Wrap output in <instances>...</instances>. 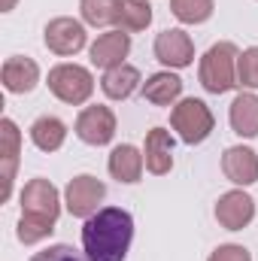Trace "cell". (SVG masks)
I'll use <instances>...</instances> for the list:
<instances>
[{
    "label": "cell",
    "mask_w": 258,
    "mask_h": 261,
    "mask_svg": "<svg viewBox=\"0 0 258 261\" xmlns=\"http://www.w3.org/2000/svg\"><path fill=\"white\" fill-rule=\"evenodd\" d=\"M134 240V216L122 206H100L82 225V249L88 261H125Z\"/></svg>",
    "instance_id": "1"
},
{
    "label": "cell",
    "mask_w": 258,
    "mask_h": 261,
    "mask_svg": "<svg viewBox=\"0 0 258 261\" xmlns=\"http://www.w3.org/2000/svg\"><path fill=\"white\" fill-rule=\"evenodd\" d=\"M18 200H21V219H18V228H15L18 240L24 246L46 240L55 231V222L61 216V195H58V189L49 179L37 176V179L24 182Z\"/></svg>",
    "instance_id": "2"
},
{
    "label": "cell",
    "mask_w": 258,
    "mask_h": 261,
    "mask_svg": "<svg viewBox=\"0 0 258 261\" xmlns=\"http://www.w3.org/2000/svg\"><path fill=\"white\" fill-rule=\"evenodd\" d=\"M237 58H240V49L228 40L210 46L200 58L197 67V76H200V85L210 91V94H225L237 85Z\"/></svg>",
    "instance_id": "3"
},
{
    "label": "cell",
    "mask_w": 258,
    "mask_h": 261,
    "mask_svg": "<svg viewBox=\"0 0 258 261\" xmlns=\"http://www.w3.org/2000/svg\"><path fill=\"white\" fill-rule=\"evenodd\" d=\"M170 128L179 134L183 143L197 146V143H203V140L213 134L216 119H213V113H210V107H207L203 100H197V97H183V100L170 110Z\"/></svg>",
    "instance_id": "4"
},
{
    "label": "cell",
    "mask_w": 258,
    "mask_h": 261,
    "mask_svg": "<svg viewBox=\"0 0 258 261\" xmlns=\"http://www.w3.org/2000/svg\"><path fill=\"white\" fill-rule=\"evenodd\" d=\"M49 91L61 103L79 107L94 94V76H91V70L79 64H58L49 70Z\"/></svg>",
    "instance_id": "5"
},
{
    "label": "cell",
    "mask_w": 258,
    "mask_h": 261,
    "mask_svg": "<svg viewBox=\"0 0 258 261\" xmlns=\"http://www.w3.org/2000/svg\"><path fill=\"white\" fill-rule=\"evenodd\" d=\"M107 197V186L91 176V173H82V176H73L64 189V203L67 213L76 216V219H88L100 210V200Z\"/></svg>",
    "instance_id": "6"
},
{
    "label": "cell",
    "mask_w": 258,
    "mask_h": 261,
    "mask_svg": "<svg viewBox=\"0 0 258 261\" xmlns=\"http://www.w3.org/2000/svg\"><path fill=\"white\" fill-rule=\"evenodd\" d=\"M85 40H88L85 24L76 21V18H67V15L52 18V21L46 24V31H43L46 49L55 52V55H61V58H70V55L82 52V49H85Z\"/></svg>",
    "instance_id": "7"
},
{
    "label": "cell",
    "mask_w": 258,
    "mask_h": 261,
    "mask_svg": "<svg viewBox=\"0 0 258 261\" xmlns=\"http://www.w3.org/2000/svg\"><path fill=\"white\" fill-rule=\"evenodd\" d=\"M76 137L88 146H107L116 137V113L110 107H85L76 119Z\"/></svg>",
    "instance_id": "8"
},
{
    "label": "cell",
    "mask_w": 258,
    "mask_h": 261,
    "mask_svg": "<svg viewBox=\"0 0 258 261\" xmlns=\"http://www.w3.org/2000/svg\"><path fill=\"white\" fill-rule=\"evenodd\" d=\"M255 219V200L246 195L243 189L225 192L216 203V222L225 231H243L249 222Z\"/></svg>",
    "instance_id": "9"
},
{
    "label": "cell",
    "mask_w": 258,
    "mask_h": 261,
    "mask_svg": "<svg viewBox=\"0 0 258 261\" xmlns=\"http://www.w3.org/2000/svg\"><path fill=\"white\" fill-rule=\"evenodd\" d=\"M155 58L161 61L164 67H176V70H183V67H189L194 61V43L192 37L186 34V31H179V28H170V31H161L158 37H155Z\"/></svg>",
    "instance_id": "10"
},
{
    "label": "cell",
    "mask_w": 258,
    "mask_h": 261,
    "mask_svg": "<svg viewBox=\"0 0 258 261\" xmlns=\"http://www.w3.org/2000/svg\"><path fill=\"white\" fill-rule=\"evenodd\" d=\"M128 52H131L128 31H110V34H100V37L91 43V49H88L91 64L100 67V70H113V67L125 64Z\"/></svg>",
    "instance_id": "11"
},
{
    "label": "cell",
    "mask_w": 258,
    "mask_h": 261,
    "mask_svg": "<svg viewBox=\"0 0 258 261\" xmlns=\"http://www.w3.org/2000/svg\"><path fill=\"white\" fill-rule=\"evenodd\" d=\"M18 155H21V134H18L12 119H3L0 122V161H3V192H0V200H9V195H12Z\"/></svg>",
    "instance_id": "12"
},
{
    "label": "cell",
    "mask_w": 258,
    "mask_h": 261,
    "mask_svg": "<svg viewBox=\"0 0 258 261\" xmlns=\"http://www.w3.org/2000/svg\"><path fill=\"white\" fill-rule=\"evenodd\" d=\"M222 170L234 186H252L258 182V155L249 146H231L222 155Z\"/></svg>",
    "instance_id": "13"
},
{
    "label": "cell",
    "mask_w": 258,
    "mask_h": 261,
    "mask_svg": "<svg viewBox=\"0 0 258 261\" xmlns=\"http://www.w3.org/2000/svg\"><path fill=\"white\" fill-rule=\"evenodd\" d=\"M0 79H3V88L9 94H28L40 82V67H37L34 58L12 55V58H6V64L0 70Z\"/></svg>",
    "instance_id": "14"
},
{
    "label": "cell",
    "mask_w": 258,
    "mask_h": 261,
    "mask_svg": "<svg viewBox=\"0 0 258 261\" xmlns=\"http://www.w3.org/2000/svg\"><path fill=\"white\" fill-rule=\"evenodd\" d=\"M143 158H146V170L155 176L170 173L173 167V140L170 130L164 128H152L146 134V146H143Z\"/></svg>",
    "instance_id": "15"
},
{
    "label": "cell",
    "mask_w": 258,
    "mask_h": 261,
    "mask_svg": "<svg viewBox=\"0 0 258 261\" xmlns=\"http://www.w3.org/2000/svg\"><path fill=\"white\" fill-rule=\"evenodd\" d=\"M143 164H146L143 152H140L137 146H131V143L116 146V149L110 152V161H107L110 176H113V179H119V182H125V186L140 182V176H143Z\"/></svg>",
    "instance_id": "16"
},
{
    "label": "cell",
    "mask_w": 258,
    "mask_h": 261,
    "mask_svg": "<svg viewBox=\"0 0 258 261\" xmlns=\"http://www.w3.org/2000/svg\"><path fill=\"white\" fill-rule=\"evenodd\" d=\"M183 94V79L170 70H161V73H152L146 82H143V97L155 107H173Z\"/></svg>",
    "instance_id": "17"
},
{
    "label": "cell",
    "mask_w": 258,
    "mask_h": 261,
    "mask_svg": "<svg viewBox=\"0 0 258 261\" xmlns=\"http://www.w3.org/2000/svg\"><path fill=\"white\" fill-rule=\"evenodd\" d=\"M100 88H104V94H107L110 100H128L131 94L140 88V70L131 67V64L113 67V70L104 73Z\"/></svg>",
    "instance_id": "18"
},
{
    "label": "cell",
    "mask_w": 258,
    "mask_h": 261,
    "mask_svg": "<svg viewBox=\"0 0 258 261\" xmlns=\"http://www.w3.org/2000/svg\"><path fill=\"white\" fill-rule=\"evenodd\" d=\"M228 119H231L234 134H240V137H258V94H249V91L237 94L234 103H231Z\"/></svg>",
    "instance_id": "19"
},
{
    "label": "cell",
    "mask_w": 258,
    "mask_h": 261,
    "mask_svg": "<svg viewBox=\"0 0 258 261\" xmlns=\"http://www.w3.org/2000/svg\"><path fill=\"white\" fill-rule=\"evenodd\" d=\"M31 140L40 152H58L67 140V125L55 116H40L31 125Z\"/></svg>",
    "instance_id": "20"
},
{
    "label": "cell",
    "mask_w": 258,
    "mask_h": 261,
    "mask_svg": "<svg viewBox=\"0 0 258 261\" xmlns=\"http://www.w3.org/2000/svg\"><path fill=\"white\" fill-rule=\"evenodd\" d=\"M152 24V3L149 0H119V9H116V28L119 31H146Z\"/></svg>",
    "instance_id": "21"
},
{
    "label": "cell",
    "mask_w": 258,
    "mask_h": 261,
    "mask_svg": "<svg viewBox=\"0 0 258 261\" xmlns=\"http://www.w3.org/2000/svg\"><path fill=\"white\" fill-rule=\"evenodd\" d=\"M116 9H119V0H79L82 21L91 28L116 24Z\"/></svg>",
    "instance_id": "22"
},
{
    "label": "cell",
    "mask_w": 258,
    "mask_h": 261,
    "mask_svg": "<svg viewBox=\"0 0 258 261\" xmlns=\"http://www.w3.org/2000/svg\"><path fill=\"white\" fill-rule=\"evenodd\" d=\"M216 9V0H170V12L183 24H203Z\"/></svg>",
    "instance_id": "23"
},
{
    "label": "cell",
    "mask_w": 258,
    "mask_h": 261,
    "mask_svg": "<svg viewBox=\"0 0 258 261\" xmlns=\"http://www.w3.org/2000/svg\"><path fill=\"white\" fill-rule=\"evenodd\" d=\"M237 85L258 88V46L240 52V58H237Z\"/></svg>",
    "instance_id": "24"
},
{
    "label": "cell",
    "mask_w": 258,
    "mask_h": 261,
    "mask_svg": "<svg viewBox=\"0 0 258 261\" xmlns=\"http://www.w3.org/2000/svg\"><path fill=\"white\" fill-rule=\"evenodd\" d=\"M31 261H88V258H85L82 252H76L73 246H67V243H55V246H49V249L31 255Z\"/></svg>",
    "instance_id": "25"
},
{
    "label": "cell",
    "mask_w": 258,
    "mask_h": 261,
    "mask_svg": "<svg viewBox=\"0 0 258 261\" xmlns=\"http://www.w3.org/2000/svg\"><path fill=\"white\" fill-rule=\"evenodd\" d=\"M210 261H252V255H249V249H246V246L225 243V246H219V249L210 255Z\"/></svg>",
    "instance_id": "26"
},
{
    "label": "cell",
    "mask_w": 258,
    "mask_h": 261,
    "mask_svg": "<svg viewBox=\"0 0 258 261\" xmlns=\"http://www.w3.org/2000/svg\"><path fill=\"white\" fill-rule=\"evenodd\" d=\"M12 6H15V0H3V6H0V9H3V12H9Z\"/></svg>",
    "instance_id": "27"
}]
</instances>
